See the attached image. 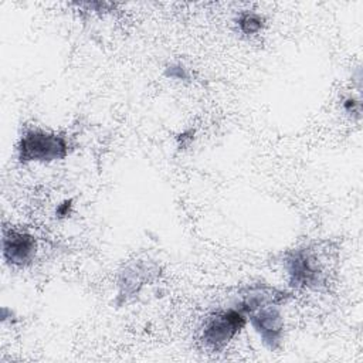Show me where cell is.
Masks as SVG:
<instances>
[{
  "label": "cell",
  "instance_id": "cell-8",
  "mask_svg": "<svg viewBox=\"0 0 363 363\" xmlns=\"http://www.w3.org/2000/svg\"><path fill=\"white\" fill-rule=\"evenodd\" d=\"M237 24L242 34L252 35V34L259 33L264 28L265 20L261 14H258L255 11H242V13H240V16L237 18Z\"/></svg>",
  "mask_w": 363,
  "mask_h": 363
},
{
  "label": "cell",
  "instance_id": "cell-7",
  "mask_svg": "<svg viewBox=\"0 0 363 363\" xmlns=\"http://www.w3.org/2000/svg\"><path fill=\"white\" fill-rule=\"evenodd\" d=\"M156 271L152 269L146 261H135L123 268L119 274L118 286H119V298L128 301L139 294L142 286L152 279V275Z\"/></svg>",
  "mask_w": 363,
  "mask_h": 363
},
{
  "label": "cell",
  "instance_id": "cell-5",
  "mask_svg": "<svg viewBox=\"0 0 363 363\" xmlns=\"http://www.w3.org/2000/svg\"><path fill=\"white\" fill-rule=\"evenodd\" d=\"M1 248L3 258L9 265L24 268L34 261L37 254V240L27 231L10 227L3 231Z\"/></svg>",
  "mask_w": 363,
  "mask_h": 363
},
{
  "label": "cell",
  "instance_id": "cell-6",
  "mask_svg": "<svg viewBox=\"0 0 363 363\" xmlns=\"http://www.w3.org/2000/svg\"><path fill=\"white\" fill-rule=\"evenodd\" d=\"M291 294L267 284H255L245 286L240 291L235 308L245 316L252 311L267 305H284L289 299Z\"/></svg>",
  "mask_w": 363,
  "mask_h": 363
},
{
  "label": "cell",
  "instance_id": "cell-3",
  "mask_svg": "<svg viewBox=\"0 0 363 363\" xmlns=\"http://www.w3.org/2000/svg\"><path fill=\"white\" fill-rule=\"evenodd\" d=\"M284 267L292 288H319L326 282V272L323 271L322 262L315 250L309 247L288 251L284 258Z\"/></svg>",
  "mask_w": 363,
  "mask_h": 363
},
{
  "label": "cell",
  "instance_id": "cell-2",
  "mask_svg": "<svg viewBox=\"0 0 363 363\" xmlns=\"http://www.w3.org/2000/svg\"><path fill=\"white\" fill-rule=\"evenodd\" d=\"M247 316L235 306L218 309L204 318L200 329V343L208 352H223L242 330Z\"/></svg>",
  "mask_w": 363,
  "mask_h": 363
},
{
  "label": "cell",
  "instance_id": "cell-4",
  "mask_svg": "<svg viewBox=\"0 0 363 363\" xmlns=\"http://www.w3.org/2000/svg\"><path fill=\"white\" fill-rule=\"evenodd\" d=\"M252 329L258 333L262 345L269 350H278L284 339V318L281 305H267L247 315Z\"/></svg>",
  "mask_w": 363,
  "mask_h": 363
},
{
  "label": "cell",
  "instance_id": "cell-10",
  "mask_svg": "<svg viewBox=\"0 0 363 363\" xmlns=\"http://www.w3.org/2000/svg\"><path fill=\"white\" fill-rule=\"evenodd\" d=\"M343 108L347 113H356V115H360V102L353 99L352 96L346 98L345 102H343Z\"/></svg>",
  "mask_w": 363,
  "mask_h": 363
},
{
  "label": "cell",
  "instance_id": "cell-9",
  "mask_svg": "<svg viewBox=\"0 0 363 363\" xmlns=\"http://www.w3.org/2000/svg\"><path fill=\"white\" fill-rule=\"evenodd\" d=\"M164 74H166V77L173 78V79H180V81L189 79V72H187V69H186L182 64H179V62H174V64L167 65L166 69H164Z\"/></svg>",
  "mask_w": 363,
  "mask_h": 363
},
{
  "label": "cell",
  "instance_id": "cell-1",
  "mask_svg": "<svg viewBox=\"0 0 363 363\" xmlns=\"http://www.w3.org/2000/svg\"><path fill=\"white\" fill-rule=\"evenodd\" d=\"M68 153L69 145L64 135L38 128L24 130L17 143V157L23 163H50L65 159Z\"/></svg>",
  "mask_w": 363,
  "mask_h": 363
}]
</instances>
